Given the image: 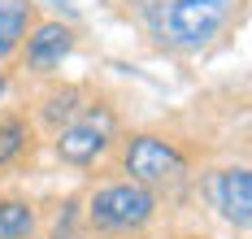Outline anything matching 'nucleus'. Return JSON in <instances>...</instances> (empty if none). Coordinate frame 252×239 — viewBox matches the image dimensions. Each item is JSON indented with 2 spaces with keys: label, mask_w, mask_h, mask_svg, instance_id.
Returning a JSON list of instances; mask_svg holds the SVG:
<instances>
[{
  "label": "nucleus",
  "mask_w": 252,
  "mask_h": 239,
  "mask_svg": "<svg viewBox=\"0 0 252 239\" xmlns=\"http://www.w3.org/2000/svg\"><path fill=\"white\" fill-rule=\"evenodd\" d=\"M161 209L157 191L130 183V179H113V183H100L87 205H83V226L92 235L104 239H126V235H144L152 226V217Z\"/></svg>",
  "instance_id": "f257e3e1"
},
{
  "label": "nucleus",
  "mask_w": 252,
  "mask_h": 239,
  "mask_svg": "<svg viewBox=\"0 0 252 239\" xmlns=\"http://www.w3.org/2000/svg\"><path fill=\"white\" fill-rule=\"evenodd\" d=\"M239 0H161L152 13V30L174 53H200L222 39Z\"/></svg>",
  "instance_id": "f03ea898"
},
{
  "label": "nucleus",
  "mask_w": 252,
  "mask_h": 239,
  "mask_svg": "<svg viewBox=\"0 0 252 239\" xmlns=\"http://www.w3.org/2000/svg\"><path fill=\"white\" fill-rule=\"evenodd\" d=\"M122 174L148 191H170L187 179V152L170 135L135 131L122 139Z\"/></svg>",
  "instance_id": "7ed1b4c3"
},
{
  "label": "nucleus",
  "mask_w": 252,
  "mask_h": 239,
  "mask_svg": "<svg viewBox=\"0 0 252 239\" xmlns=\"http://www.w3.org/2000/svg\"><path fill=\"white\" fill-rule=\"evenodd\" d=\"M113 139H118V113H113V105H96L92 100V105L78 109L70 122L57 126L52 152H57V161H65L74 170H87V165H96L113 148Z\"/></svg>",
  "instance_id": "20e7f679"
},
{
  "label": "nucleus",
  "mask_w": 252,
  "mask_h": 239,
  "mask_svg": "<svg viewBox=\"0 0 252 239\" xmlns=\"http://www.w3.org/2000/svg\"><path fill=\"white\" fill-rule=\"evenodd\" d=\"M74 48H78V30L61 18H44V22L31 27V35L22 39L18 53H22V70L31 79H52L74 57Z\"/></svg>",
  "instance_id": "39448f33"
},
{
  "label": "nucleus",
  "mask_w": 252,
  "mask_h": 239,
  "mask_svg": "<svg viewBox=\"0 0 252 239\" xmlns=\"http://www.w3.org/2000/svg\"><path fill=\"white\" fill-rule=\"evenodd\" d=\"M209 196H213V209L222 213L226 226L248 231V222H252V170L248 165H226V170H218L213 183H209Z\"/></svg>",
  "instance_id": "423d86ee"
},
{
  "label": "nucleus",
  "mask_w": 252,
  "mask_h": 239,
  "mask_svg": "<svg viewBox=\"0 0 252 239\" xmlns=\"http://www.w3.org/2000/svg\"><path fill=\"white\" fill-rule=\"evenodd\" d=\"M35 18V0H0V70L18 57L22 39L31 35Z\"/></svg>",
  "instance_id": "0eeeda50"
},
{
  "label": "nucleus",
  "mask_w": 252,
  "mask_h": 239,
  "mask_svg": "<svg viewBox=\"0 0 252 239\" xmlns=\"http://www.w3.org/2000/svg\"><path fill=\"white\" fill-rule=\"evenodd\" d=\"M31 139H35V126L26 113H0V170H13L31 152Z\"/></svg>",
  "instance_id": "6e6552de"
},
{
  "label": "nucleus",
  "mask_w": 252,
  "mask_h": 239,
  "mask_svg": "<svg viewBox=\"0 0 252 239\" xmlns=\"http://www.w3.org/2000/svg\"><path fill=\"white\" fill-rule=\"evenodd\" d=\"M39 231V213L31 200H0V239H35Z\"/></svg>",
  "instance_id": "1a4fd4ad"
},
{
  "label": "nucleus",
  "mask_w": 252,
  "mask_h": 239,
  "mask_svg": "<svg viewBox=\"0 0 252 239\" xmlns=\"http://www.w3.org/2000/svg\"><path fill=\"white\" fill-rule=\"evenodd\" d=\"M78 109H83V91H78V87H52L48 96H44V109H39V113H44V122L57 131L61 122L74 118Z\"/></svg>",
  "instance_id": "9d476101"
},
{
  "label": "nucleus",
  "mask_w": 252,
  "mask_h": 239,
  "mask_svg": "<svg viewBox=\"0 0 252 239\" xmlns=\"http://www.w3.org/2000/svg\"><path fill=\"white\" fill-rule=\"evenodd\" d=\"M48 239H87V231H83V205H78V200H65V205H61Z\"/></svg>",
  "instance_id": "9b49d317"
},
{
  "label": "nucleus",
  "mask_w": 252,
  "mask_h": 239,
  "mask_svg": "<svg viewBox=\"0 0 252 239\" xmlns=\"http://www.w3.org/2000/svg\"><path fill=\"white\" fill-rule=\"evenodd\" d=\"M4 96H9V74L0 70V105H4Z\"/></svg>",
  "instance_id": "f8f14e48"
},
{
  "label": "nucleus",
  "mask_w": 252,
  "mask_h": 239,
  "mask_svg": "<svg viewBox=\"0 0 252 239\" xmlns=\"http://www.w3.org/2000/svg\"><path fill=\"white\" fill-rule=\"evenodd\" d=\"M44 4H52V9H70V0H44Z\"/></svg>",
  "instance_id": "ddd939ff"
}]
</instances>
